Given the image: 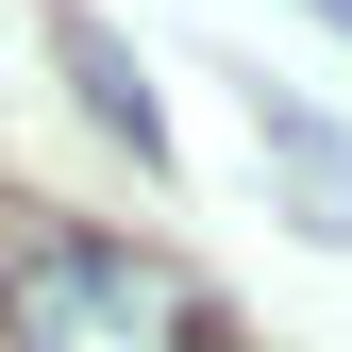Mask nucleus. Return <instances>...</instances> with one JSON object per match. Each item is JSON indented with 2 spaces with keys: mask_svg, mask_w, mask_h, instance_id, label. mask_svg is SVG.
<instances>
[{
  "mask_svg": "<svg viewBox=\"0 0 352 352\" xmlns=\"http://www.w3.org/2000/svg\"><path fill=\"white\" fill-rule=\"evenodd\" d=\"M269 151H285V185L319 201V235H352V151H319V118H302V101H269Z\"/></svg>",
  "mask_w": 352,
  "mask_h": 352,
  "instance_id": "3",
  "label": "nucleus"
},
{
  "mask_svg": "<svg viewBox=\"0 0 352 352\" xmlns=\"http://www.w3.org/2000/svg\"><path fill=\"white\" fill-rule=\"evenodd\" d=\"M51 51H67V84H84V118H101V135L135 151V168H168V118H151V84H135V51H118V34L84 17V0L51 17Z\"/></svg>",
  "mask_w": 352,
  "mask_h": 352,
  "instance_id": "2",
  "label": "nucleus"
},
{
  "mask_svg": "<svg viewBox=\"0 0 352 352\" xmlns=\"http://www.w3.org/2000/svg\"><path fill=\"white\" fill-rule=\"evenodd\" d=\"M0 352H235V319L135 235H0Z\"/></svg>",
  "mask_w": 352,
  "mask_h": 352,
  "instance_id": "1",
  "label": "nucleus"
}]
</instances>
